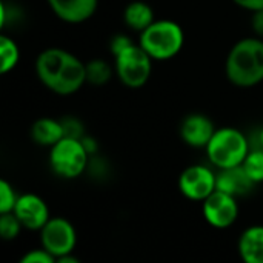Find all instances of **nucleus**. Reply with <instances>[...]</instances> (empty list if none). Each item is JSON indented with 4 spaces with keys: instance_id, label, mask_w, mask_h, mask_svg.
Returning <instances> with one entry per match:
<instances>
[{
    "instance_id": "nucleus-1",
    "label": "nucleus",
    "mask_w": 263,
    "mask_h": 263,
    "mask_svg": "<svg viewBox=\"0 0 263 263\" xmlns=\"http://www.w3.org/2000/svg\"><path fill=\"white\" fill-rule=\"evenodd\" d=\"M35 72L40 82L59 96L74 94L86 82V65L60 48L40 52L35 60Z\"/></svg>"
},
{
    "instance_id": "nucleus-2",
    "label": "nucleus",
    "mask_w": 263,
    "mask_h": 263,
    "mask_svg": "<svg viewBox=\"0 0 263 263\" xmlns=\"http://www.w3.org/2000/svg\"><path fill=\"white\" fill-rule=\"evenodd\" d=\"M227 77L240 88H250L263 82V42L260 39H243L237 42L225 65Z\"/></svg>"
},
{
    "instance_id": "nucleus-3",
    "label": "nucleus",
    "mask_w": 263,
    "mask_h": 263,
    "mask_svg": "<svg viewBox=\"0 0 263 263\" xmlns=\"http://www.w3.org/2000/svg\"><path fill=\"white\" fill-rule=\"evenodd\" d=\"M185 43V34L179 23L173 20H154L140 32V46L153 60H170L176 57Z\"/></svg>"
},
{
    "instance_id": "nucleus-4",
    "label": "nucleus",
    "mask_w": 263,
    "mask_h": 263,
    "mask_svg": "<svg viewBox=\"0 0 263 263\" xmlns=\"http://www.w3.org/2000/svg\"><path fill=\"white\" fill-rule=\"evenodd\" d=\"M205 149L210 162L219 170H225L243 163L250 153V143L242 131L227 126L216 129Z\"/></svg>"
},
{
    "instance_id": "nucleus-5",
    "label": "nucleus",
    "mask_w": 263,
    "mask_h": 263,
    "mask_svg": "<svg viewBox=\"0 0 263 263\" xmlns=\"http://www.w3.org/2000/svg\"><path fill=\"white\" fill-rule=\"evenodd\" d=\"M89 153L83 145L82 139L76 137H63L54 146H51L49 153V165L54 174L63 179H76L88 166Z\"/></svg>"
},
{
    "instance_id": "nucleus-6",
    "label": "nucleus",
    "mask_w": 263,
    "mask_h": 263,
    "mask_svg": "<svg viewBox=\"0 0 263 263\" xmlns=\"http://www.w3.org/2000/svg\"><path fill=\"white\" fill-rule=\"evenodd\" d=\"M151 55L140 46L133 45L119 55H116V72L123 85L128 88L143 86L153 71Z\"/></svg>"
},
{
    "instance_id": "nucleus-7",
    "label": "nucleus",
    "mask_w": 263,
    "mask_h": 263,
    "mask_svg": "<svg viewBox=\"0 0 263 263\" xmlns=\"http://www.w3.org/2000/svg\"><path fill=\"white\" fill-rule=\"evenodd\" d=\"M42 248L51 253L57 259L62 256L71 254L77 243L76 228L71 222L62 217H52L46 222V225L40 230Z\"/></svg>"
},
{
    "instance_id": "nucleus-8",
    "label": "nucleus",
    "mask_w": 263,
    "mask_h": 263,
    "mask_svg": "<svg viewBox=\"0 0 263 263\" xmlns=\"http://www.w3.org/2000/svg\"><path fill=\"white\" fill-rule=\"evenodd\" d=\"M180 193L194 202H203L217 190V174L205 165H191L179 177Z\"/></svg>"
},
{
    "instance_id": "nucleus-9",
    "label": "nucleus",
    "mask_w": 263,
    "mask_h": 263,
    "mask_svg": "<svg viewBox=\"0 0 263 263\" xmlns=\"http://www.w3.org/2000/svg\"><path fill=\"white\" fill-rule=\"evenodd\" d=\"M237 197L216 190L210 197L203 200L202 213L205 220L217 230L230 228L239 217Z\"/></svg>"
},
{
    "instance_id": "nucleus-10",
    "label": "nucleus",
    "mask_w": 263,
    "mask_h": 263,
    "mask_svg": "<svg viewBox=\"0 0 263 263\" xmlns=\"http://www.w3.org/2000/svg\"><path fill=\"white\" fill-rule=\"evenodd\" d=\"M12 213L18 217L23 228L29 231H40L51 219L46 202L37 194L18 196Z\"/></svg>"
},
{
    "instance_id": "nucleus-11",
    "label": "nucleus",
    "mask_w": 263,
    "mask_h": 263,
    "mask_svg": "<svg viewBox=\"0 0 263 263\" xmlns=\"http://www.w3.org/2000/svg\"><path fill=\"white\" fill-rule=\"evenodd\" d=\"M216 133L213 120L205 114H190L180 125L182 140L193 148H206L211 137Z\"/></svg>"
},
{
    "instance_id": "nucleus-12",
    "label": "nucleus",
    "mask_w": 263,
    "mask_h": 263,
    "mask_svg": "<svg viewBox=\"0 0 263 263\" xmlns=\"http://www.w3.org/2000/svg\"><path fill=\"white\" fill-rule=\"evenodd\" d=\"M54 14L68 23H82L91 18L99 0H46Z\"/></svg>"
},
{
    "instance_id": "nucleus-13",
    "label": "nucleus",
    "mask_w": 263,
    "mask_h": 263,
    "mask_svg": "<svg viewBox=\"0 0 263 263\" xmlns=\"http://www.w3.org/2000/svg\"><path fill=\"white\" fill-rule=\"evenodd\" d=\"M256 185L257 183L248 176L243 165L220 170V173L217 174V190L234 197L250 194Z\"/></svg>"
},
{
    "instance_id": "nucleus-14",
    "label": "nucleus",
    "mask_w": 263,
    "mask_h": 263,
    "mask_svg": "<svg viewBox=\"0 0 263 263\" xmlns=\"http://www.w3.org/2000/svg\"><path fill=\"white\" fill-rule=\"evenodd\" d=\"M239 254L247 263H263V225L247 228L239 239Z\"/></svg>"
},
{
    "instance_id": "nucleus-15",
    "label": "nucleus",
    "mask_w": 263,
    "mask_h": 263,
    "mask_svg": "<svg viewBox=\"0 0 263 263\" xmlns=\"http://www.w3.org/2000/svg\"><path fill=\"white\" fill-rule=\"evenodd\" d=\"M31 137L37 145L54 146L59 140L65 137V129L62 120H54L49 117H42L32 123Z\"/></svg>"
},
{
    "instance_id": "nucleus-16",
    "label": "nucleus",
    "mask_w": 263,
    "mask_h": 263,
    "mask_svg": "<svg viewBox=\"0 0 263 263\" xmlns=\"http://www.w3.org/2000/svg\"><path fill=\"white\" fill-rule=\"evenodd\" d=\"M123 20L128 28L142 32L154 22V11L146 2L134 0L126 5L123 11Z\"/></svg>"
},
{
    "instance_id": "nucleus-17",
    "label": "nucleus",
    "mask_w": 263,
    "mask_h": 263,
    "mask_svg": "<svg viewBox=\"0 0 263 263\" xmlns=\"http://www.w3.org/2000/svg\"><path fill=\"white\" fill-rule=\"evenodd\" d=\"M20 59V51L15 42L8 35H0V72L12 71Z\"/></svg>"
},
{
    "instance_id": "nucleus-18",
    "label": "nucleus",
    "mask_w": 263,
    "mask_h": 263,
    "mask_svg": "<svg viewBox=\"0 0 263 263\" xmlns=\"http://www.w3.org/2000/svg\"><path fill=\"white\" fill-rule=\"evenodd\" d=\"M112 76V69L108 62L102 59H96L86 63V82L92 85H105L109 82Z\"/></svg>"
},
{
    "instance_id": "nucleus-19",
    "label": "nucleus",
    "mask_w": 263,
    "mask_h": 263,
    "mask_svg": "<svg viewBox=\"0 0 263 263\" xmlns=\"http://www.w3.org/2000/svg\"><path fill=\"white\" fill-rule=\"evenodd\" d=\"M243 168L247 170L248 176L259 185L263 182V149L254 148L250 149L247 159L243 160Z\"/></svg>"
},
{
    "instance_id": "nucleus-20",
    "label": "nucleus",
    "mask_w": 263,
    "mask_h": 263,
    "mask_svg": "<svg viewBox=\"0 0 263 263\" xmlns=\"http://www.w3.org/2000/svg\"><path fill=\"white\" fill-rule=\"evenodd\" d=\"M22 227V222L12 211L0 214V234L5 240H14L18 236Z\"/></svg>"
},
{
    "instance_id": "nucleus-21",
    "label": "nucleus",
    "mask_w": 263,
    "mask_h": 263,
    "mask_svg": "<svg viewBox=\"0 0 263 263\" xmlns=\"http://www.w3.org/2000/svg\"><path fill=\"white\" fill-rule=\"evenodd\" d=\"M18 196L15 194L12 185L6 180H0V214L14 211Z\"/></svg>"
},
{
    "instance_id": "nucleus-22",
    "label": "nucleus",
    "mask_w": 263,
    "mask_h": 263,
    "mask_svg": "<svg viewBox=\"0 0 263 263\" xmlns=\"http://www.w3.org/2000/svg\"><path fill=\"white\" fill-rule=\"evenodd\" d=\"M22 263H54L55 262V257L48 253L45 248H40V250H32L29 251L28 254H25L22 257Z\"/></svg>"
},
{
    "instance_id": "nucleus-23",
    "label": "nucleus",
    "mask_w": 263,
    "mask_h": 263,
    "mask_svg": "<svg viewBox=\"0 0 263 263\" xmlns=\"http://www.w3.org/2000/svg\"><path fill=\"white\" fill-rule=\"evenodd\" d=\"M62 125H63L66 137H76V139H83L85 137L83 136V126L77 119L65 117V119H62Z\"/></svg>"
},
{
    "instance_id": "nucleus-24",
    "label": "nucleus",
    "mask_w": 263,
    "mask_h": 263,
    "mask_svg": "<svg viewBox=\"0 0 263 263\" xmlns=\"http://www.w3.org/2000/svg\"><path fill=\"white\" fill-rule=\"evenodd\" d=\"M134 45V42L128 37V35H125V34H119V35H116V37H112L111 39V43H109V49H111V52L114 54V57L116 55H119L120 52H123L125 49H128L129 46H133Z\"/></svg>"
},
{
    "instance_id": "nucleus-25",
    "label": "nucleus",
    "mask_w": 263,
    "mask_h": 263,
    "mask_svg": "<svg viewBox=\"0 0 263 263\" xmlns=\"http://www.w3.org/2000/svg\"><path fill=\"white\" fill-rule=\"evenodd\" d=\"M251 25H253L254 32H256L259 37H263V8L262 9L254 11V15H253Z\"/></svg>"
},
{
    "instance_id": "nucleus-26",
    "label": "nucleus",
    "mask_w": 263,
    "mask_h": 263,
    "mask_svg": "<svg viewBox=\"0 0 263 263\" xmlns=\"http://www.w3.org/2000/svg\"><path fill=\"white\" fill-rule=\"evenodd\" d=\"M236 5H239L240 8H245L248 11H257L263 8V0H233Z\"/></svg>"
},
{
    "instance_id": "nucleus-27",
    "label": "nucleus",
    "mask_w": 263,
    "mask_h": 263,
    "mask_svg": "<svg viewBox=\"0 0 263 263\" xmlns=\"http://www.w3.org/2000/svg\"><path fill=\"white\" fill-rule=\"evenodd\" d=\"M57 262L59 263H79V259H77V257H74V256H72V253H71V254L62 256L60 259H57Z\"/></svg>"
},
{
    "instance_id": "nucleus-28",
    "label": "nucleus",
    "mask_w": 263,
    "mask_h": 263,
    "mask_svg": "<svg viewBox=\"0 0 263 263\" xmlns=\"http://www.w3.org/2000/svg\"><path fill=\"white\" fill-rule=\"evenodd\" d=\"M257 142H259V148L263 149V126L262 129L259 131V136H257Z\"/></svg>"
}]
</instances>
